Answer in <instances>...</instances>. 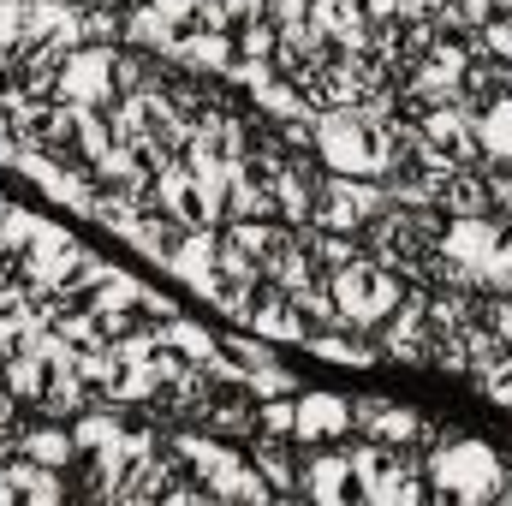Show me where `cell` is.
Wrapping results in <instances>:
<instances>
[{"mask_svg": "<svg viewBox=\"0 0 512 506\" xmlns=\"http://www.w3.org/2000/svg\"><path fill=\"white\" fill-rule=\"evenodd\" d=\"M316 161L328 173L387 179V167H393V120L370 114V108H328V114H316Z\"/></svg>", "mask_w": 512, "mask_h": 506, "instance_id": "cell-1", "label": "cell"}, {"mask_svg": "<svg viewBox=\"0 0 512 506\" xmlns=\"http://www.w3.org/2000/svg\"><path fill=\"white\" fill-rule=\"evenodd\" d=\"M423 477H429V495H447V501H495L501 483H507V459L489 441L441 435L435 447H423Z\"/></svg>", "mask_w": 512, "mask_h": 506, "instance_id": "cell-2", "label": "cell"}, {"mask_svg": "<svg viewBox=\"0 0 512 506\" xmlns=\"http://www.w3.org/2000/svg\"><path fill=\"white\" fill-rule=\"evenodd\" d=\"M328 292H334V316H340V328L376 334L387 316H393V304H399L405 280H399L387 262H376L370 251H358L352 262L328 268Z\"/></svg>", "mask_w": 512, "mask_h": 506, "instance_id": "cell-3", "label": "cell"}, {"mask_svg": "<svg viewBox=\"0 0 512 506\" xmlns=\"http://www.w3.org/2000/svg\"><path fill=\"white\" fill-rule=\"evenodd\" d=\"M221 185H227V179L197 173L185 155H179V161H161V173H155V209H167V215H173L179 227H191V233L221 227Z\"/></svg>", "mask_w": 512, "mask_h": 506, "instance_id": "cell-4", "label": "cell"}, {"mask_svg": "<svg viewBox=\"0 0 512 506\" xmlns=\"http://www.w3.org/2000/svg\"><path fill=\"white\" fill-rule=\"evenodd\" d=\"M298 495L322 506H346L364 501V441H334V447H316L310 459H298Z\"/></svg>", "mask_w": 512, "mask_h": 506, "instance_id": "cell-5", "label": "cell"}, {"mask_svg": "<svg viewBox=\"0 0 512 506\" xmlns=\"http://www.w3.org/2000/svg\"><path fill=\"white\" fill-rule=\"evenodd\" d=\"M358 441H364V435H358ZM364 501H376V506L429 501L423 453H417V447H382V441H364Z\"/></svg>", "mask_w": 512, "mask_h": 506, "instance_id": "cell-6", "label": "cell"}, {"mask_svg": "<svg viewBox=\"0 0 512 506\" xmlns=\"http://www.w3.org/2000/svg\"><path fill=\"white\" fill-rule=\"evenodd\" d=\"M54 96L72 102V108H114V102H120V48H108V42H78V48L60 60Z\"/></svg>", "mask_w": 512, "mask_h": 506, "instance_id": "cell-7", "label": "cell"}, {"mask_svg": "<svg viewBox=\"0 0 512 506\" xmlns=\"http://www.w3.org/2000/svg\"><path fill=\"white\" fill-rule=\"evenodd\" d=\"M387 203V179H352V173H322L316 185V221L310 227H334V233H364Z\"/></svg>", "mask_w": 512, "mask_h": 506, "instance_id": "cell-8", "label": "cell"}, {"mask_svg": "<svg viewBox=\"0 0 512 506\" xmlns=\"http://www.w3.org/2000/svg\"><path fill=\"white\" fill-rule=\"evenodd\" d=\"M298 405V423H292V441L298 447H334L352 435V399L346 393H328V387H310L292 399Z\"/></svg>", "mask_w": 512, "mask_h": 506, "instance_id": "cell-9", "label": "cell"}, {"mask_svg": "<svg viewBox=\"0 0 512 506\" xmlns=\"http://www.w3.org/2000/svg\"><path fill=\"white\" fill-rule=\"evenodd\" d=\"M417 131H423L429 149H441V155L459 161V167L483 161V149H477V114H471L465 102H435V108H423V114H417Z\"/></svg>", "mask_w": 512, "mask_h": 506, "instance_id": "cell-10", "label": "cell"}, {"mask_svg": "<svg viewBox=\"0 0 512 506\" xmlns=\"http://www.w3.org/2000/svg\"><path fill=\"white\" fill-rule=\"evenodd\" d=\"M78 256H84L78 233H66V227H54V221H48V227H42V239L18 256V274H24V286H36V292H60Z\"/></svg>", "mask_w": 512, "mask_h": 506, "instance_id": "cell-11", "label": "cell"}, {"mask_svg": "<svg viewBox=\"0 0 512 506\" xmlns=\"http://www.w3.org/2000/svg\"><path fill=\"white\" fill-rule=\"evenodd\" d=\"M42 18H36V0H0V84L42 48Z\"/></svg>", "mask_w": 512, "mask_h": 506, "instance_id": "cell-12", "label": "cell"}, {"mask_svg": "<svg viewBox=\"0 0 512 506\" xmlns=\"http://www.w3.org/2000/svg\"><path fill=\"white\" fill-rule=\"evenodd\" d=\"M310 24H316L334 48H346V54H358V48L376 42V24H370L364 0H310Z\"/></svg>", "mask_w": 512, "mask_h": 506, "instance_id": "cell-13", "label": "cell"}, {"mask_svg": "<svg viewBox=\"0 0 512 506\" xmlns=\"http://www.w3.org/2000/svg\"><path fill=\"white\" fill-rule=\"evenodd\" d=\"M167 60L185 66V72H197V78H227V66L239 60V48H233L227 30H191V36H179V48Z\"/></svg>", "mask_w": 512, "mask_h": 506, "instance_id": "cell-14", "label": "cell"}, {"mask_svg": "<svg viewBox=\"0 0 512 506\" xmlns=\"http://www.w3.org/2000/svg\"><path fill=\"white\" fill-rule=\"evenodd\" d=\"M304 352H316V358H328V364H340V370H370V364H382L376 334H358V328H316V334L304 340Z\"/></svg>", "mask_w": 512, "mask_h": 506, "instance_id": "cell-15", "label": "cell"}, {"mask_svg": "<svg viewBox=\"0 0 512 506\" xmlns=\"http://www.w3.org/2000/svg\"><path fill=\"white\" fill-rule=\"evenodd\" d=\"M6 483H12V501H66L72 495V477L54 471V465H36L24 453L6 459Z\"/></svg>", "mask_w": 512, "mask_h": 506, "instance_id": "cell-16", "label": "cell"}, {"mask_svg": "<svg viewBox=\"0 0 512 506\" xmlns=\"http://www.w3.org/2000/svg\"><path fill=\"white\" fill-rule=\"evenodd\" d=\"M126 48H143V54H173L179 48V24L161 12V6H149V0H131L126 6V36H120Z\"/></svg>", "mask_w": 512, "mask_h": 506, "instance_id": "cell-17", "label": "cell"}, {"mask_svg": "<svg viewBox=\"0 0 512 506\" xmlns=\"http://www.w3.org/2000/svg\"><path fill=\"white\" fill-rule=\"evenodd\" d=\"M435 203H441V215H489V179H483V161L453 167V173L435 185Z\"/></svg>", "mask_w": 512, "mask_h": 506, "instance_id": "cell-18", "label": "cell"}, {"mask_svg": "<svg viewBox=\"0 0 512 506\" xmlns=\"http://www.w3.org/2000/svg\"><path fill=\"white\" fill-rule=\"evenodd\" d=\"M292 447L298 441H286V435H251V465L268 477L274 495H298V453Z\"/></svg>", "mask_w": 512, "mask_h": 506, "instance_id": "cell-19", "label": "cell"}, {"mask_svg": "<svg viewBox=\"0 0 512 506\" xmlns=\"http://www.w3.org/2000/svg\"><path fill=\"white\" fill-rule=\"evenodd\" d=\"M477 149H483V161L512 167V90H501L495 102L477 108Z\"/></svg>", "mask_w": 512, "mask_h": 506, "instance_id": "cell-20", "label": "cell"}, {"mask_svg": "<svg viewBox=\"0 0 512 506\" xmlns=\"http://www.w3.org/2000/svg\"><path fill=\"white\" fill-rule=\"evenodd\" d=\"M501 90H512V66L501 60H489V54H471V66H465V78H459V102L477 114L483 102H495Z\"/></svg>", "mask_w": 512, "mask_h": 506, "instance_id": "cell-21", "label": "cell"}, {"mask_svg": "<svg viewBox=\"0 0 512 506\" xmlns=\"http://www.w3.org/2000/svg\"><path fill=\"white\" fill-rule=\"evenodd\" d=\"M137 298H143V280L126 274V268H108L102 286L90 292V310L96 316H126V310H137Z\"/></svg>", "mask_w": 512, "mask_h": 506, "instance_id": "cell-22", "label": "cell"}, {"mask_svg": "<svg viewBox=\"0 0 512 506\" xmlns=\"http://www.w3.org/2000/svg\"><path fill=\"white\" fill-rule=\"evenodd\" d=\"M298 233H304V251L316 256V268H340L364 251L358 233H334V227H298Z\"/></svg>", "mask_w": 512, "mask_h": 506, "instance_id": "cell-23", "label": "cell"}, {"mask_svg": "<svg viewBox=\"0 0 512 506\" xmlns=\"http://www.w3.org/2000/svg\"><path fill=\"white\" fill-rule=\"evenodd\" d=\"M42 227H48L42 215H30V209H12V203H6V209H0V251L24 256L36 239H42Z\"/></svg>", "mask_w": 512, "mask_h": 506, "instance_id": "cell-24", "label": "cell"}, {"mask_svg": "<svg viewBox=\"0 0 512 506\" xmlns=\"http://www.w3.org/2000/svg\"><path fill=\"white\" fill-rule=\"evenodd\" d=\"M471 381H477V393H483V399H495L501 411H512V346L501 352V358L477 364V370H471Z\"/></svg>", "mask_w": 512, "mask_h": 506, "instance_id": "cell-25", "label": "cell"}, {"mask_svg": "<svg viewBox=\"0 0 512 506\" xmlns=\"http://www.w3.org/2000/svg\"><path fill=\"white\" fill-rule=\"evenodd\" d=\"M233 48H239V60H262V66H274V48H280L274 18H256V24H245V30L233 36Z\"/></svg>", "mask_w": 512, "mask_h": 506, "instance_id": "cell-26", "label": "cell"}, {"mask_svg": "<svg viewBox=\"0 0 512 506\" xmlns=\"http://www.w3.org/2000/svg\"><path fill=\"white\" fill-rule=\"evenodd\" d=\"M221 352L251 376L256 364H268V358H274V340H262V334H227V340H221Z\"/></svg>", "mask_w": 512, "mask_h": 506, "instance_id": "cell-27", "label": "cell"}, {"mask_svg": "<svg viewBox=\"0 0 512 506\" xmlns=\"http://www.w3.org/2000/svg\"><path fill=\"white\" fill-rule=\"evenodd\" d=\"M245 387H251L256 399H274V393H298V376H292L286 364H274V358H268V364H256L251 376H245Z\"/></svg>", "mask_w": 512, "mask_h": 506, "instance_id": "cell-28", "label": "cell"}, {"mask_svg": "<svg viewBox=\"0 0 512 506\" xmlns=\"http://www.w3.org/2000/svg\"><path fill=\"white\" fill-rule=\"evenodd\" d=\"M215 6H221V24H227V36H239L245 24L268 18V0H215Z\"/></svg>", "mask_w": 512, "mask_h": 506, "instance_id": "cell-29", "label": "cell"}, {"mask_svg": "<svg viewBox=\"0 0 512 506\" xmlns=\"http://www.w3.org/2000/svg\"><path fill=\"white\" fill-rule=\"evenodd\" d=\"M78 12H96V6H126V0H72Z\"/></svg>", "mask_w": 512, "mask_h": 506, "instance_id": "cell-30", "label": "cell"}]
</instances>
